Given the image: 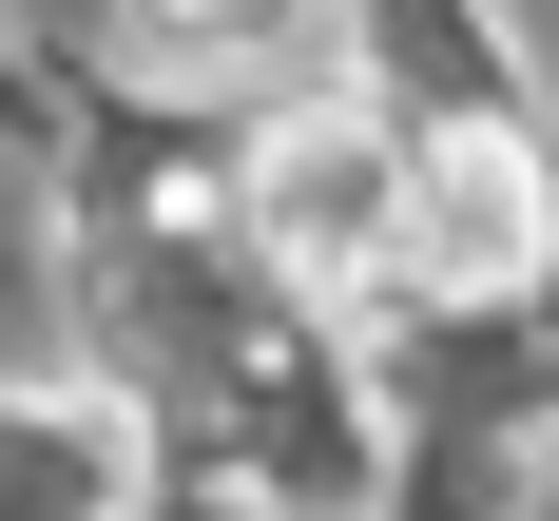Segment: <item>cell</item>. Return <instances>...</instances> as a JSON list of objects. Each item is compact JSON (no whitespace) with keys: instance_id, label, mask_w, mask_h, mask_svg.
<instances>
[{"instance_id":"1","label":"cell","mask_w":559,"mask_h":521,"mask_svg":"<svg viewBox=\"0 0 559 521\" xmlns=\"http://www.w3.org/2000/svg\"><path fill=\"white\" fill-rule=\"evenodd\" d=\"M251 251H271V271H309V289L405 271V135H386L367 97L271 116V135H251Z\"/></svg>"},{"instance_id":"2","label":"cell","mask_w":559,"mask_h":521,"mask_svg":"<svg viewBox=\"0 0 559 521\" xmlns=\"http://www.w3.org/2000/svg\"><path fill=\"white\" fill-rule=\"evenodd\" d=\"M540 251H559L540 135H502V116H425V135H405V271H425V289H521Z\"/></svg>"},{"instance_id":"3","label":"cell","mask_w":559,"mask_h":521,"mask_svg":"<svg viewBox=\"0 0 559 521\" xmlns=\"http://www.w3.org/2000/svg\"><path fill=\"white\" fill-rule=\"evenodd\" d=\"M0 521H97V445L78 425H0Z\"/></svg>"},{"instance_id":"4","label":"cell","mask_w":559,"mask_h":521,"mask_svg":"<svg viewBox=\"0 0 559 521\" xmlns=\"http://www.w3.org/2000/svg\"><path fill=\"white\" fill-rule=\"evenodd\" d=\"M155 20H174V39H271L289 0H155Z\"/></svg>"}]
</instances>
